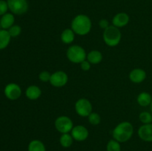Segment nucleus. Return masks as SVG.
<instances>
[{"instance_id": "nucleus-11", "label": "nucleus", "mask_w": 152, "mask_h": 151, "mask_svg": "<svg viewBox=\"0 0 152 151\" xmlns=\"http://www.w3.org/2000/svg\"><path fill=\"white\" fill-rule=\"evenodd\" d=\"M138 136L144 142H152V123L142 124L138 129Z\"/></svg>"}, {"instance_id": "nucleus-29", "label": "nucleus", "mask_w": 152, "mask_h": 151, "mask_svg": "<svg viewBox=\"0 0 152 151\" xmlns=\"http://www.w3.org/2000/svg\"><path fill=\"white\" fill-rule=\"evenodd\" d=\"M99 26L101 28H102L103 30L106 29V28H108V27L110 26L109 25V22H108L107 19H101L100 21L99 22Z\"/></svg>"}, {"instance_id": "nucleus-26", "label": "nucleus", "mask_w": 152, "mask_h": 151, "mask_svg": "<svg viewBox=\"0 0 152 151\" xmlns=\"http://www.w3.org/2000/svg\"><path fill=\"white\" fill-rule=\"evenodd\" d=\"M50 77H51V74L48 72V71H42L39 74V79L42 82H50Z\"/></svg>"}, {"instance_id": "nucleus-20", "label": "nucleus", "mask_w": 152, "mask_h": 151, "mask_svg": "<svg viewBox=\"0 0 152 151\" xmlns=\"http://www.w3.org/2000/svg\"><path fill=\"white\" fill-rule=\"evenodd\" d=\"M28 151H46V148L42 142L38 139L31 141L28 144Z\"/></svg>"}, {"instance_id": "nucleus-16", "label": "nucleus", "mask_w": 152, "mask_h": 151, "mask_svg": "<svg viewBox=\"0 0 152 151\" xmlns=\"http://www.w3.org/2000/svg\"><path fill=\"white\" fill-rule=\"evenodd\" d=\"M102 54L100 51L97 50H91L87 54L86 59L90 62L91 65H97L100 63L102 60Z\"/></svg>"}, {"instance_id": "nucleus-10", "label": "nucleus", "mask_w": 152, "mask_h": 151, "mask_svg": "<svg viewBox=\"0 0 152 151\" xmlns=\"http://www.w3.org/2000/svg\"><path fill=\"white\" fill-rule=\"evenodd\" d=\"M71 134L74 140L77 142H83L88 139L89 132L85 126L77 125L73 127Z\"/></svg>"}, {"instance_id": "nucleus-22", "label": "nucleus", "mask_w": 152, "mask_h": 151, "mask_svg": "<svg viewBox=\"0 0 152 151\" xmlns=\"http://www.w3.org/2000/svg\"><path fill=\"white\" fill-rule=\"evenodd\" d=\"M107 151H121V146L120 142L115 139H111L107 144Z\"/></svg>"}, {"instance_id": "nucleus-24", "label": "nucleus", "mask_w": 152, "mask_h": 151, "mask_svg": "<svg viewBox=\"0 0 152 151\" xmlns=\"http://www.w3.org/2000/svg\"><path fill=\"white\" fill-rule=\"evenodd\" d=\"M88 117L89 122L92 125H98L101 121V117L97 113L92 112Z\"/></svg>"}, {"instance_id": "nucleus-4", "label": "nucleus", "mask_w": 152, "mask_h": 151, "mask_svg": "<svg viewBox=\"0 0 152 151\" xmlns=\"http://www.w3.org/2000/svg\"><path fill=\"white\" fill-rule=\"evenodd\" d=\"M66 56L68 60L74 64H80L87 57V53L83 47L80 45H71L68 48Z\"/></svg>"}, {"instance_id": "nucleus-2", "label": "nucleus", "mask_w": 152, "mask_h": 151, "mask_svg": "<svg viewBox=\"0 0 152 151\" xmlns=\"http://www.w3.org/2000/svg\"><path fill=\"white\" fill-rule=\"evenodd\" d=\"M134 133V127L129 121H123L117 124L113 130L114 139L120 143L126 142L132 138Z\"/></svg>"}, {"instance_id": "nucleus-19", "label": "nucleus", "mask_w": 152, "mask_h": 151, "mask_svg": "<svg viewBox=\"0 0 152 151\" xmlns=\"http://www.w3.org/2000/svg\"><path fill=\"white\" fill-rule=\"evenodd\" d=\"M11 36L7 30H0V50L6 48L10 44Z\"/></svg>"}, {"instance_id": "nucleus-1", "label": "nucleus", "mask_w": 152, "mask_h": 151, "mask_svg": "<svg viewBox=\"0 0 152 151\" xmlns=\"http://www.w3.org/2000/svg\"><path fill=\"white\" fill-rule=\"evenodd\" d=\"M71 29L78 36H86L90 33L92 23L90 18L86 14L77 15L71 22Z\"/></svg>"}, {"instance_id": "nucleus-30", "label": "nucleus", "mask_w": 152, "mask_h": 151, "mask_svg": "<svg viewBox=\"0 0 152 151\" xmlns=\"http://www.w3.org/2000/svg\"><path fill=\"white\" fill-rule=\"evenodd\" d=\"M150 110H151V113H152V101H151V105H150Z\"/></svg>"}, {"instance_id": "nucleus-7", "label": "nucleus", "mask_w": 152, "mask_h": 151, "mask_svg": "<svg viewBox=\"0 0 152 151\" xmlns=\"http://www.w3.org/2000/svg\"><path fill=\"white\" fill-rule=\"evenodd\" d=\"M56 130L59 133H68L72 130L74 127L73 121L71 118L66 115H61L56 118L54 123Z\"/></svg>"}, {"instance_id": "nucleus-3", "label": "nucleus", "mask_w": 152, "mask_h": 151, "mask_svg": "<svg viewBox=\"0 0 152 151\" xmlns=\"http://www.w3.org/2000/svg\"><path fill=\"white\" fill-rule=\"evenodd\" d=\"M103 41L109 47H115L120 44L122 38V34L120 29L114 25H110L104 30L102 35Z\"/></svg>"}, {"instance_id": "nucleus-31", "label": "nucleus", "mask_w": 152, "mask_h": 151, "mask_svg": "<svg viewBox=\"0 0 152 151\" xmlns=\"http://www.w3.org/2000/svg\"><path fill=\"white\" fill-rule=\"evenodd\" d=\"M0 28H1V26H0Z\"/></svg>"}, {"instance_id": "nucleus-17", "label": "nucleus", "mask_w": 152, "mask_h": 151, "mask_svg": "<svg viewBox=\"0 0 152 151\" xmlns=\"http://www.w3.org/2000/svg\"><path fill=\"white\" fill-rule=\"evenodd\" d=\"M61 41L64 44H69L74 41L75 38V33L73 31L71 28H67L65 29L61 33Z\"/></svg>"}, {"instance_id": "nucleus-8", "label": "nucleus", "mask_w": 152, "mask_h": 151, "mask_svg": "<svg viewBox=\"0 0 152 151\" xmlns=\"http://www.w3.org/2000/svg\"><path fill=\"white\" fill-rule=\"evenodd\" d=\"M68 81V76L65 72L58 70L51 74L50 84L55 87H62Z\"/></svg>"}, {"instance_id": "nucleus-12", "label": "nucleus", "mask_w": 152, "mask_h": 151, "mask_svg": "<svg viewBox=\"0 0 152 151\" xmlns=\"http://www.w3.org/2000/svg\"><path fill=\"white\" fill-rule=\"evenodd\" d=\"M146 78V72L141 68L133 69L129 73V78L135 84H140Z\"/></svg>"}, {"instance_id": "nucleus-14", "label": "nucleus", "mask_w": 152, "mask_h": 151, "mask_svg": "<svg viewBox=\"0 0 152 151\" xmlns=\"http://www.w3.org/2000/svg\"><path fill=\"white\" fill-rule=\"evenodd\" d=\"M42 90L38 86L31 85L28 87L25 90V96L28 99L31 101H34L38 99L41 96Z\"/></svg>"}, {"instance_id": "nucleus-28", "label": "nucleus", "mask_w": 152, "mask_h": 151, "mask_svg": "<svg viewBox=\"0 0 152 151\" xmlns=\"http://www.w3.org/2000/svg\"><path fill=\"white\" fill-rule=\"evenodd\" d=\"M80 65V68H81V69L83 70V71H88L89 70L91 69V64L87 59H86V60L83 61V62H81Z\"/></svg>"}, {"instance_id": "nucleus-27", "label": "nucleus", "mask_w": 152, "mask_h": 151, "mask_svg": "<svg viewBox=\"0 0 152 151\" xmlns=\"http://www.w3.org/2000/svg\"><path fill=\"white\" fill-rule=\"evenodd\" d=\"M8 9L7 1L5 0H0V16H3L7 13Z\"/></svg>"}, {"instance_id": "nucleus-18", "label": "nucleus", "mask_w": 152, "mask_h": 151, "mask_svg": "<svg viewBox=\"0 0 152 151\" xmlns=\"http://www.w3.org/2000/svg\"><path fill=\"white\" fill-rule=\"evenodd\" d=\"M137 101L141 107L150 106L152 101V96L147 92H142L138 95Z\"/></svg>"}, {"instance_id": "nucleus-6", "label": "nucleus", "mask_w": 152, "mask_h": 151, "mask_svg": "<svg viewBox=\"0 0 152 151\" xmlns=\"http://www.w3.org/2000/svg\"><path fill=\"white\" fill-rule=\"evenodd\" d=\"M76 113L82 117H88L93 110V107L88 99L81 98L75 103Z\"/></svg>"}, {"instance_id": "nucleus-15", "label": "nucleus", "mask_w": 152, "mask_h": 151, "mask_svg": "<svg viewBox=\"0 0 152 151\" xmlns=\"http://www.w3.org/2000/svg\"><path fill=\"white\" fill-rule=\"evenodd\" d=\"M15 17L13 13H7L1 16L0 19V26L2 29L8 30L10 27H12L14 24Z\"/></svg>"}, {"instance_id": "nucleus-23", "label": "nucleus", "mask_w": 152, "mask_h": 151, "mask_svg": "<svg viewBox=\"0 0 152 151\" xmlns=\"http://www.w3.org/2000/svg\"><path fill=\"white\" fill-rule=\"evenodd\" d=\"M139 119L143 124H151L152 123V114L147 111H144L140 114Z\"/></svg>"}, {"instance_id": "nucleus-13", "label": "nucleus", "mask_w": 152, "mask_h": 151, "mask_svg": "<svg viewBox=\"0 0 152 151\" xmlns=\"http://www.w3.org/2000/svg\"><path fill=\"white\" fill-rule=\"evenodd\" d=\"M130 21V17L129 15L124 12L118 13L114 16L112 19V24L117 28H123L127 25Z\"/></svg>"}, {"instance_id": "nucleus-9", "label": "nucleus", "mask_w": 152, "mask_h": 151, "mask_svg": "<svg viewBox=\"0 0 152 151\" xmlns=\"http://www.w3.org/2000/svg\"><path fill=\"white\" fill-rule=\"evenodd\" d=\"M4 95L11 101L17 100L22 95V89L19 84L16 83H10L4 87Z\"/></svg>"}, {"instance_id": "nucleus-25", "label": "nucleus", "mask_w": 152, "mask_h": 151, "mask_svg": "<svg viewBox=\"0 0 152 151\" xmlns=\"http://www.w3.org/2000/svg\"><path fill=\"white\" fill-rule=\"evenodd\" d=\"M8 33L11 37H17L20 35L21 32H22V28L19 25H13V26L10 27L8 30Z\"/></svg>"}, {"instance_id": "nucleus-21", "label": "nucleus", "mask_w": 152, "mask_h": 151, "mask_svg": "<svg viewBox=\"0 0 152 151\" xmlns=\"http://www.w3.org/2000/svg\"><path fill=\"white\" fill-rule=\"evenodd\" d=\"M73 142H74V139H73L71 134H69V133H62L59 138L60 144L65 148L70 147L72 145Z\"/></svg>"}, {"instance_id": "nucleus-5", "label": "nucleus", "mask_w": 152, "mask_h": 151, "mask_svg": "<svg viewBox=\"0 0 152 151\" xmlns=\"http://www.w3.org/2000/svg\"><path fill=\"white\" fill-rule=\"evenodd\" d=\"M9 10L13 14L23 15L29 8L28 0H7Z\"/></svg>"}]
</instances>
